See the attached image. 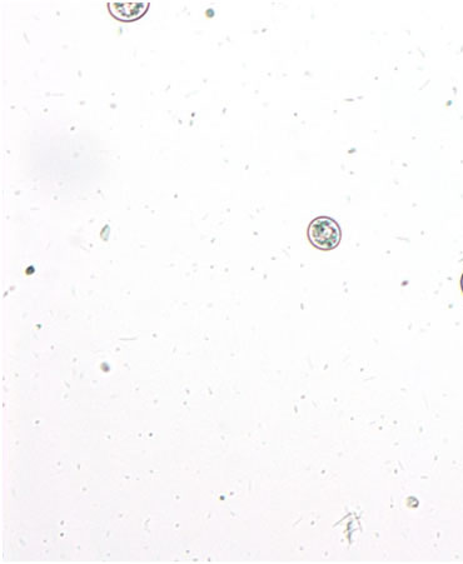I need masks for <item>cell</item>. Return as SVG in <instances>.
I'll list each match as a JSON object with an SVG mask.
<instances>
[{
    "instance_id": "obj_1",
    "label": "cell",
    "mask_w": 463,
    "mask_h": 564,
    "mask_svg": "<svg viewBox=\"0 0 463 564\" xmlns=\"http://www.w3.org/2000/svg\"><path fill=\"white\" fill-rule=\"evenodd\" d=\"M308 241L320 251H333L340 246L342 231L335 219L322 216L313 219L307 229Z\"/></svg>"
},
{
    "instance_id": "obj_2",
    "label": "cell",
    "mask_w": 463,
    "mask_h": 564,
    "mask_svg": "<svg viewBox=\"0 0 463 564\" xmlns=\"http://www.w3.org/2000/svg\"><path fill=\"white\" fill-rule=\"evenodd\" d=\"M149 3H108L109 12L122 22H133L147 13Z\"/></svg>"
},
{
    "instance_id": "obj_3",
    "label": "cell",
    "mask_w": 463,
    "mask_h": 564,
    "mask_svg": "<svg viewBox=\"0 0 463 564\" xmlns=\"http://www.w3.org/2000/svg\"><path fill=\"white\" fill-rule=\"evenodd\" d=\"M461 288H462V292H463V274H462V278H461Z\"/></svg>"
}]
</instances>
